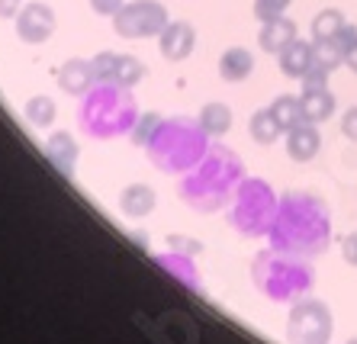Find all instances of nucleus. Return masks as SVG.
Wrapping results in <instances>:
<instances>
[{
	"label": "nucleus",
	"instance_id": "nucleus-1",
	"mask_svg": "<svg viewBox=\"0 0 357 344\" xmlns=\"http://www.w3.org/2000/svg\"><path fill=\"white\" fill-rule=\"evenodd\" d=\"M274 251L296 258H319L332 244V212L312 194H283L277 203L274 226L267 232Z\"/></svg>",
	"mask_w": 357,
	"mask_h": 344
},
{
	"label": "nucleus",
	"instance_id": "nucleus-2",
	"mask_svg": "<svg viewBox=\"0 0 357 344\" xmlns=\"http://www.w3.org/2000/svg\"><path fill=\"white\" fill-rule=\"evenodd\" d=\"M241 180L245 168L238 155L225 145H209L199 164H193L181 180V200L193 212H219L225 203H232Z\"/></svg>",
	"mask_w": 357,
	"mask_h": 344
},
{
	"label": "nucleus",
	"instance_id": "nucleus-3",
	"mask_svg": "<svg viewBox=\"0 0 357 344\" xmlns=\"http://www.w3.org/2000/svg\"><path fill=\"white\" fill-rule=\"evenodd\" d=\"M135 119H139V103H135L132 91L116 81H97L81 97V107H77L81 129L100 142L132 132Z\"/></svg>",
	"mask_w": 357,
	"mask_h": 344
},
{
	"label": "nucleus",
	"instance_id": "nucleus-4",
	"mask_svg": "<svg viewBox=\"0 0 357 344\" xmlns=\"http://www.w3.org/2000/svg\"><path fill=\"white\" fill-rule=\"evenodd\" d=\"M209 151V132L199 126V119L171 116L161 119L151 142L145 145V155L165 174H187L193 164Z\"/></svg>",
	"mask_w": 357,
	"mask_h": 344
},
{
	"label": "nucleus",
	"instance_id": "nucleus-5",
	"mask_svg": "<svg viewBox=\"0 0 357 344\" xmlns=\"http://www.w3.org/2000/svg\"><path fill=\"white\" fill-rule=\"evenodd\" d=\"M251 280L271 302H296L299 296H306L312 290V264L309 258H296V254L283 251H258L251 260Z\"/></svg>",
	"mask_w": 357,
	"mask_h": 344
},
{
	"label": "nucleus",
	"instance_id": "nucleus-6",
	"mask_svg": "<svg viewBox=\"0 0 357 344\" xmlns=\"http://www.w3.org/2000/svg\"><path fill=\"white\" fill-rule=\"evenodd\" d=\"M277 203L280 200H277V194L271 190L267 180H261V177H245L232 196V212H229V219H232V226L238 228L245 238H261L274 226Z\"/></svg>",
	"mask_w": 357,
	"mask_h": 344
},
{
	"label": "nucleus",
	"instance_id": "nucleus-7",
	"mask_svg": "<svg viewBox=\"0 0 357 344\" xmlns=\"http://www.w3.org/2000/svg\"><path fill=\"white\" fill-rule=\"evenodd\" d=\"M335 331L332 309L322 299L299 296L287 319V341L290 344H328Z\"/></svg>",
	"mask_w": 357,
	"mask_h": 344
},
{
	"label": "nucleus",
	"instance_id": "nucleus-8",
	"mask_svg": "<svg viewBox=\"0 0 357 344\" xmlns=\"http://www.w3.org/2000/svg\"><path fill=\"white\" fill-rule=\"evenodd\" d=\"M109 19H113V33L119 39H155L171 23L167 7L161 0H126Z\"/></svg>",
	"mask_w": 357,
	"mask_h": 344
},
{
	"label": "nucleus",
	"instance_id": "nucleus-9",
	"mask_svg": "<svg viewBox=\"0 0 357 344\" xmlns=\"http://www.w3.org/2000/svg\"><path fill=\"white\" fill-rule=\"evenodd\" d=\"M13 26H17V36L23 39L26 45H42L49 42L52 33H55V26H59V17H55V10L49 3H23L20 13L13 17Z\"/></svg>",
	"mask_w": 357,
	"mask_h": 344
},
{
	"label": "nucleus",
	"instance_id": "nucleus-10",
	"mask_svg": "<svg viewBox=\"0 0 357 344\" xmlns=\"http://www.w3.org/2000/svg\"><path fill=\"white\" fill-rule=\"evenodd\" d=\"M158 49L165 61H187L197 49V29H193L187 19H171V23L161 29L158 36Z\"/></svg>",
	"mask_w": 357,
	"mask_h": 344
},
{
	"label": "nucleus",
	"instance_id": "nucleus-11",
	"mask_svg": "<svg viewBox=\"0 0 357 344\" xmlns=\"http://www.w3.org/2000/svg\"><path fill=\"white\" fill-rule=\"evenodd\" d=\"M59 87L71 97H84V93L91 91L97 84V75H93V65L91 58H68L65 65L59 68Z\"/></svg>",
	"mask_w": 357,
	"mask_h": 344
},
{
	"label": "nucleus",
	"instance_id": "nucleus-12",
	"mask_svg": "<svg viewBox=\"0 0 357 344\" xmlns=\"http://www.w3.org/2000/svg\"><path fill=\"white\" fill-rule=\"evenodd\" d=\"M319 148H322V135H319L316 123H299V126H293L290 132H287V155H290L296 164H306V161H312L319 155Z\"/></svg>",
	"mask_w": 357,
	"mask_h": 344
},
{
	"label": "nucleus",
	"instance_id": "nucleus-13",
	"mask_svg": "<svg viewBox=\"0 0 357 344\" xmlns=\"http://www.w3.org/2000/svg\"><path fill=\"white\" fill-rule=\"evenodd\" d=\"M77 155H81V148H77V139L71 132H52L49 135V142H45V158H49L65 177H71L77 171Z\"/></svg>",
	"mask_w": 357,
	"mask_h": 344
},
{
	"label": "nucleus",
	"instance_id": "nucleus-14",
	"mask_svg": "<svg viewBox=\"0 0 357 344\" xmlns=\"http://www.w3.org/2000/svg\"><path fill=\"white\" fill-rule=\"evenodd\" d=\"M293 39H299L296 33V23H293L287 13L277 19H267L264 26H261V36H258V45L267 52V55H280L287 45L293 42Z\"/></svg>",
	"mask_w": 357,
	"mask_h": 344
},
{
	"label": "nucleus",
	"instance_id": "nucleus-15",
	"mask_svg": "<svg viewBox=\"0 0 357 344\" xmlns=\"http://www.w3.org/2000/svg\"><path fill=\"white\" fill-rule=\"evenodd\" d=\"M277 61H280V71L287 77H293V81H303L309 68L316 65V58H312V42L293 39V42L287 45L280 55H277Z\"/></svg>",
	"mask_w": 357,
	"mask_h": 344
},
{
	"label": "nucleus",
	"instance_id": "nucleus-16",
	"mask_svg": "<svg viewBox=\"0 0 357 344\" xmlns=\"http://www.w3.org/2000/svg\"><path fill=\"white\" fill-rule=\"evenodd\" d=\"M251 71H255V55L248 49L232 45V49H225L219 55V77L229 81V84H241L245 77H251Z\"/></svg>",
	"mask_w": 357,
	"mask_h": 344
},
{
	"label": "nucleus",
	"instance_id": "nucleus-17",
	"mask_svg": "<svg viewBox=\"0 0 357 344\" xmlns=\"http://www.w3.org/2000/svg\"><path fill=\"white\" fill-rule=\"evenodd\" d=\"M299 107H303V119L319 126L335 113V93L328 87H303Z\"/></svg>",
	"mask_w": 357,
	"mask_h": 344
},
{
	"label": "nucleus",
	"instance_id": "nucleus-18",
	"mask_svg": "<svg viewBox=\"0 0 357 344\" xmlns=\"http://www.w3.org/2000/svg\"><path fill=\"white\" fill-rule=\"evenodd\" d=\"M158 203V194L151 190L149 184H129L119 194V210L126 212L129 219H145Z\"/></svg>",
	"mask_w": 357,
	"mask_h": 344
},
{
	"label": "nucleus",
	"instance_id": "nucleus-19",
	"mask_svg": "<svg viewBox=\"0 0 357 344\" xmlns=\"http://www.w3.org/2000/svg\"><path fill=\"white\" fill-rule=\"evenodd\" d=\"M344 52H348V42L341 39V33L335 36V39L312 42V58H316V68H322L325 75H332L335 68L344 65Z\"/></svg>",
	"mask_w": 357,
	"mask_h": 344
},
{
	"label": "nucleus",
	"instance_id": "nucleus-20",
	"mask_svg": "<svg viewBox=\"0 0 357 344\" xmlns=\"http://www.w3.org/2000/svg\"><path fill=\"white\" fill-rule=\"evenodd\" d=\"M248 135L255 139L258 145H274L277 139L283 135L280 123H277V116L271 113V107L267 109H258V113H251L248 119Z\"/></svg>",
	"mask_w": 357,
	"mask_h": 344
},
{
	"label": "nucleus",
	"instance_id": "nucleus-21",
	"mask_svg": "<svg viewBox=\"0 0 357 344\" xmlns=\"http://www.w3.org/2000/svg\"><path fill=\"white\" fill-rule=\"evenodd\" d=\"M199 126L209 132V139L225 135L232 129V109L225 107V103H206V107L199 109Z\"/></svg>",
	"mask_w": 357,
	"mask_h": 344
},
{
	"label": "nucleus",
	"instance_id": "nucleus-22",
	"mask_svg": "<svg viewBox=\"0 0 357 344\" xmlns=\"http://www.w3.org/2000/svg\"><path fill=\"white\" fill-rule=\"evenodd\" d=\"M348 26L344 13L338 7H328V10H319L316 19H312V42H322V39H335Z\"/></svg>",
	"mask_w": 357,
	"mask_h": 344
},
{
	"label": "nucleus",
	"instance_id": "nucleus-23",
	"mask_svg": "<svg viewBox=\"0 0 357 344\" xmlns=\"http://www.w3.org/2000/svg\"><path fill=\"white\" fill-rule=\"evenodd\" d=\"M271 113L277 116V123H280L283 132H290L293 126L303 123V107H299V97H293V93H280V97H274Z\"/></svg>",
	"mask_w": 357,
	"mask_h": 344
},
{
	"label": "nucleus",
	"instance_id": "nucleus-24",
	"mask_svg": "<svg viewBox=\"0 0 357 344\" xmlns=\"http://www.w3.org/2000/svg\"><path fill=\"white\" fill-rule=\"evenodd\" d=\"M23 113H26V119H29L33 126L45 129V126H52V123H55V116H59V107H55V100H52V97L39 93V97H29V100H26Z\"/></svg>",
	"mask_w": 357,
	"mask_h": 344
},
{
	"label": "nucleus",
	"instance_id": "nucleus-25",
	"mask_svg": "<svg viewBox=\"0 0 357 344\" xmlns=\"http://www.w3.org/2000/svg\"><path fill=\"white\" fill-rule=\"evenodd\" d=\"M145 75H149V71H145V65H142L135 55H119L116 58V71H113V81H116V84H123V87L132 91L135 84H142V77Z\"/></svg>",
	"mask_w": 357,
	"mask_h": 344
},
{
	"label": "nucleus",
	"instance_id": "nucleus-26",
	"mask_svg": "<svg viewBox=\"0 0 357 344\" xmlns=\"http://www.w3.org/2000/svg\"><path fill=\"white\" fill-rule=\"evenodd\" d=\"M161 126V113H145V116L135 119V126H132V142L139 145V148H145V145L151 142V135H155V129Z\"/></svg>",
	"mask_w": 357,
	"mask_h": 344
},
{
	"label": "nucleus",
	"instance_id": "nucleus-27",
	"mask_svg": "<svg viewBox=\"0 0 357 344\" xmlns=\"http://www.w3.org/2000/svg\"><path fill=\"white\" fill-rule=\"evenodd\" d=\"M293 0H255V17L261 19V23H267V19H277L283 17L287 10H290Z\"/></svg>",
	"mask_w": 357,
	"mask_h": 344
},
{
	"label": "nucleus",
	"instance_id": "nucleus-28",
	"mask_svg": "<svg viewBox=\"0 0 357 344\" xmlns=\"http://www.w3.org/2000/svg\"><path fill=\"white\" fill-rule=\"evenodd\" d=\"M116 52H97L91 58L93 65V75H97V81H113V71H116Z\"/></svg>",
	"mask_w": 357,
	"mask_h": 344
},
{
	"label": "nucleus",
	"instance_id": "nucleus-29",
	"mask_svg": "<svg viewBox=\"0 0 357 344\" xmlns=\"http://www.w3.org/2000/svg\"><path fill=\"white\" fill-rule=\"evenodd\" d=\"M161 264L174 270V274H177V277H181L187 286H197V270H193V264H190L187 258H183V254H174V260H171V258L165 254V258H161Z\"/></svg>",
	"mask_w": 357,
	"mask_h": 344
},
{
	"label": "nucleus",
	"instance_id": "nucleus-30",
	"mask_svg": "<svg viewBox=\"0 0 357 344\" xmlns=\"http://www.w3.org/2000/svg\"><path fill=\"white\" fill-rule=\"evenodd\" d=\"M341 258H344V264L357 267V232H348L341 238Z\"/></svg>",
	"mask_w": 357,
	"mask_h": 344
},
{
	"label": "nucleus",
	"instance_id": "nucleus-31",
	"mask_svg": "<svg viewBox=\"0 0 357 344\" xmlns=\"http://www.w3.org/2000/svg\"><path fill=\"white\" fill-rule=\"evenodd\" d=\"M341 132H344V139L357 142V107L344 109V116H341Z\"/></svg>",
	"mask_w": 357,
	"mask_h": 344
},
{
	"label": "nucleus",
	"instance_id": "nucleus-32",
	"mask_svg": "<svg viewBox=\"0 0 357 344\" xmlns=\"http://www.w3.org/2000/svg\"><path fill=\"white\" fill-rule=\"evenodd\" d=\"M87 3H91V10L97 13V17H113L126 0H87Z\"/></svg>",
	"mask_w": 357,
	"mask_h": 344
},
{
	"label": "nucleus",
	"instance_id": "nucleus-33",
	"mask_svg": "<svg viewBox=\"0 0 357 344\" xmlns=\"http://www.w3.org/2000/svg\"><path fill=\"white\" fill-rule=\"evenodd\" d=\"M23 0H0V17H17Z\"/></svg>",
	"mask_w": 357,
	"mask_h": 344
},
{
	"label": "nucleus",
	"instance_id": "nucleus-34",
	"mask_svg": "<svg viewBox=\"0 0 357 344\" xmlns=\"http://www.w3.org/2000/svg\"><path fill=\"white\" fill-rule=\"evenodd\" d=\"M344 65H348L351 71H354V75H357V39L348 45V52H344Z\"/></svg>",
	"mask_w": 357,
	"mask_h": 344
},
{
	"label": "nucleus",
	"instance_id": "nucleus-35",
	"mask_svg": "<svg viewBox=\"0 0 357 344\" xmlns=\"http://www.w3.org/2000/svg\"><path fill=\"white\" fill-rule=\"evenodd\" d=\"M348 344H357V338H351V341H348Z\"/></svg>",
	"mask_w": 357,
	"mask_h": 344
}]
</instances>
